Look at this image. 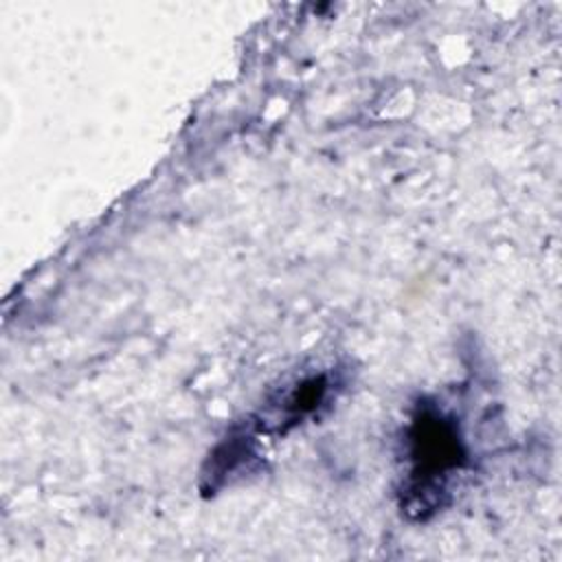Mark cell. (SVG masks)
I'll list each match as a JSON object with an SVG mask.
<instances>
[{
  "instance_id": "1",
  "label": "cell",
  "mask_w": 562,
  "mask_h": 562,
  "mask_svg": "<svg viewBox=\"0 0 562 562\" xmlns=\"http://www.w3.org/2000/svg\"><path fill=\"white\" fill-rule=\"evenodd\" d=\"M406 461L402 507L426 518L441 507L452 476L470 465L459 419L437 404L422 402L406 428Z\"/></svg>"
},
{
  "instance_id": "2",
  "label": "cell",
  "mask_w": 562,
  "mask_h": 562,
  "mask_svg": "<svg viewBox=\"0 0 562 562\" xmlns=\"http://www.w3.org/2000/svg\"><path fill=\"white\" fill-rule=\"evenodd\" d=\"M331 389V378L327 373L310 375L292 386L283 389L272 397L257 417V432H279L285 435L290 428L299 426L312 417L325 402Z\"/></svg>"
}]
</instances>
